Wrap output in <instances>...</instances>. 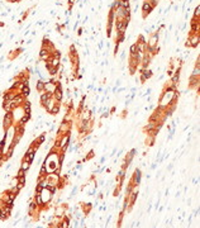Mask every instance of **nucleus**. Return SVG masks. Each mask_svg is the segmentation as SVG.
<instances>
[{
	"mask_svg": "<svg viewBox=\"0 0 200 228\" xmlns=\"http://www.w3.org/2000/svg\"><path fill=\"white\" fill-rule=\"evenodd\" d=\"M12 123H13V112L10 110V112H6V114L4 115V128H5V131H8V128L12 125Z\"/></svg>",
	"mask_w": 200,
	"mask_h": 228,
	"instance_id": "1",
	"label": "nucleus"
},
{
	"mask_svg": "<svg viewBox=\"0 0 200 228\" xmlns=\"http://www.w3.org/2000/svg\"><path fill=\"white\" fill-rule=\"evenodd\" d=\"M41 198H42V200H43V203L47 204V203H49L51 201V198H52V194H51V191L48 190V189H43L42 191H41Z\"/></svg>",
	"mask_w": 200,
	"mask_h": 228,
	"instance_id": "2",
	"label": "nucleus"
},
{
	"mask_svg": "<svg viewBox=\"0 0 200 228\" xmlns=\"http://www.w3.org/2000/svg\"><path fill=\"white\" fill-rule=\"evenodd\" d=\"M189 42H190L191 47H198V45H199V33L193 32L189 37Z\"/></svg>",
	"mask_w": 200,
	"mask_h": 228,
	"instance_id": "3",
	"label": "nucleus"
},
{
	"mask_svg": "<svg viewBox=\"0 0 200 228\" xmlns=\"http://www.w3.org/2000/svg\"><path fill=\"white\" fill-rule=\"evenodd\" d=\"M142 10H143V16H147V15L153 10V8L151 6L150 1H144V3H143V6H142Z\"/></svg>",
	"mask_w": 200,
	"mask_h": 228,
	"instance_id": "4",
	"label": "nucleus"
},
{
	"mask_svg": "<svg viewBox=\"0 0 200 228\" xmlns=\"http://www.w3.org/2000/svg\"><path fill=\"white\" fill-rule=\"evenodd\" d=\"M70 125H71V123L67 121H63L61 124V127H60V129H58V134H62L63 133V131L65 132H68L70 131Z\"/></svg>",
	"mask_w": 200,
	"mask_h": 228,
	"instance_id": "5",
	"label": "nucleus"
},
{
	"mask_svg": "<svg viewBox=\"0 0 200 228\" xmlns=\"http://www.w3.org/2000/svg\"><path fill=\"white\" fill-rule=\"evenodd\" d=\"M56 102H57V100H56V99H55L53 96H51V98H49V99L47 100L46 105H45V109H46L47 112H51V109H52V108L55 106V104H56Z\"/></svg>",
	"mask_w": 200,
	"mask_h": 228,
	"instance_id": "6",
	"label": "nucleus"
},
{
	"mask_svg": "<svg viewBox=\"0 0 200 228\" xmlns=\"http://www.w3.org/2000/svg\"><path fill=\"white\" fill-rule=\"evenodd\" d=\"M141 178H142V172L139 168H136V172H134V176H133V180H134V184L136 185H139L141 184Z\"/></svg>",
	"mask_w": 200,
	"mask_h": 228,
	"instance_id": "7",
	"label": "nucleus"
},
{
	"mask_svg": "<svg viewBox=\"0 0 200 228\" xmlns=\"http://www.w3.org/2000/svg\"><path fill=\"white\" fill-rule=\"evenodd\" d=\"M51 96H52V95H51V94H48L47 91H45V92L42 91V94H41V103H42V105H43V106L46 105L47 100H48Z\"/></svg>",
	"mask_w": 200,
	"mask_h": 228,
	"instance_id": "8",
	"label": "nucleus"
},
{
	"mask_svg": "<svg viewBox=\"0 0 200 228\" xmlns=\"http://www.w3.org/2000/svg\"><path fill=\"white\" fill-rule=\"evenodd\" d=\"M157 41H158V34H152V37L150 38V42H148V47H156L157 45Z\"/></svg>",
	"mask_w": 200,
	"mask_h": 228,
	"instance_id": "9",
	"label": "nucleus"
},
{
	"mask_svg": "<svg viewBox=\"0 0 200 228\" xmlns=\"http://www.w3.org/2000/svg\"><path fill=\"white\" fill-rule=\"evenodd\" d=\"M45 82H46V81H43V80H41V79L37 81V85H36V89H37V91H39V92L45 91Z\"/></svg>",
	"mask_w": 200,
	"mask_h": 228,
	"instance_id": "10",
	"label": "nucleus"
},
{
	"mask_svg": "<svg viewBox=\"0 0 200 228\" xmlns=\"http://www.w3.org/2000/svg\"><path fill=\"white\" fill-rule=\"evenodd\" d=\"M179 80H180V67L176 70V74L172 76V82L173 84H179Z\"/></svg>",
	"mask_w": 200,
	"mask_h": 228,
	"instance_id": "11",
	"label": "nucleus"
},
{
	"mask_svg": "<svg viewBox=\"0 0 200 228\" xmlns=\"http://www.w3.org/2000/svg\"><path fill=\"white\" fill-rule=\"evenodd\" d=\"M29 92H31V90H29V86H23V88L20 89V94H22L24 98H27V96L29 95Z\"/></svg>",
	"mask_w": 200,
	"mask_h": 228,
	"instance_id": "12",
	"label": "nucleus"
},
{
	"mask_svg": "<svg viewBox=\"0 0 200 228\" xmlns=\"http://www.w3.org/2000/svg\"><path fill=\"white\" fill-rule=\"evenodd\" d=\"M49 113H51V114H53V115H57V114L60 113V105L56 103V104H55V106L51 109V112H49Z\"/></svg>",
	"mask_w": 200,
	"mask_h": 228,
	"instance_id": "13",
	"label": "nucleus"
},
{
	"mask_svg": "<svg viewBox=\"0 0 200 228\" xmlns=\"http://www.w3.org/2000/svg\"><path fill=\"white\" fill-rule=\"evenodd\" d=\"M36 204H37L38 207L45 205V203H43V200H42V198H41V194H36Z\"/></svg>",
	"mask_w": 200,
	"mask_h": 228,
	"instance_id": "14",
	"label": "nucleus"
},
{
	"mask_svg": "<svg viewBox=\"0 0 200 228\" xmlns=\"http://www.w3.org/2000/svg\"><path fill=\"white\" fill-rule=\"evenodd\" d=\"M29 167H31V162H28V161H25V160L22 162V166H20V168H22V170L28 171V168H29Z\"/></svg>",
	"mask_w": 200,
	"mask_h": 228,
	"instance_id": "15",
	"label": "nucleus"
},
{
	"mask_svg": "<svg viewBox=\"0 0 200 228\" xmlns=\"http://www.w3.org/2000/svg\"><path fill=\"white\" fill-rule=\"evenodd\" d=\"M10 214H8V213L5 212L4 209H0V219L1 221H5V219H8V217H9Z\"/></svg>",
	"mask_w": 200,
	"mask_h": 228,
	"instance_id": "16",
	"label": "nucleus"
},
{
	"mask_svg": "<svg viewBox=\"0 0 200 228\" xmlns=\"http://www.w3.org/2000/svg\"><path fill=\"white\" fill-rule=\"evenodd\" d=\"M90 117H91V112H90V110H86V112L82 114V121H90Z\"/></svg>",
	"mask_w": 200,
	"mask_h": 228,
	"instance_id": "17",
	"label": "nucleus"
},
{
	"mask_svg": "<svg viewBox=\"0 0 200 228\" xmlns=\"http://www.w3.org/2000/svg\"><path fill=\"white\" fill-rule=\"evenodd\" d=\"M119 6H122V8H129V1L128 0H119Z\"/></svg>",
	"mask_w": 200,
	"mask_h": 228,
	"instance_id": "18",
	"label": "nucleus"
},
{
	"mask_svg": "<svg viewBox=\"0 0 200 228\" xmlns=\"http://www.w3.org/2000/svg\"><path fill=\"white\" fill-rule=\"evenodd\" d=\"M45 141H46V133H42L41 136L38 137V139H37V142H38L39 145H42V143H43Z\"/></svg>",
	"mask_w": 200,
	"mask_h": 228,
	"instance_id": "19",
	"label": "nucleus"
},
{
	"mask_svg": "<svg viewBox=\"0 0 200 228\" xmlns=\"http://www.w3.org/2000/svg\"><path fill=\"white\" fill-rule=\"evenodd\" d=\"M37 207H38V205L36 204V201H31V203H29V213L33 212V210H34Z\"/></svg>",
	"mask_w": 200,
	"mask_h": 228,
	"instance_id": "20",
	"label": "nucleus"
},
{
	"mask_svg": "<svg viewBox=\"0 0 200 228\" xmlns=\"http://www.w3.org/2000/svg\"><path fill=\"white\" fill-rule=\"evenodd\" d=\"M23 176H25V171L20 168V170L18 171V174H16V176H15V178H16V179H18V178H23Z\"/></svg>",
	"mask_w": 200,
	"mask_h": 228,
	"instance_id": "21",
	"label": "nucleus"
},
{
	"mask_svg": "<svg viewBox=\"0 0 200 228\" xmlns=\"http://www.w3.org/2000/svg\"><path fill=\"white\" fill-rule=\"evenodd\" d=\"M132 190H133V186H132V185H128V186H127V189H125V197H128V195L131 194V191H132Z\"/></svg>",
	"mask_w": 200,
	"mask_h": 228,
	"instance_id": "22",
	"label": "nucleus"
},
{
	"mask_svg": "<svg viewBox=\"0 0 200 228\" xmlns=\"http://www.w3.org/2000/svg\"><path fill=\"white\" fill-rule=\"evenodd\" d=\"M42 190H43V188H42L41 185H37V186H36V194H41Z\"/></svg>",
	"mask_w": 200,
	"mask_h": 228,
	"instance_id": "23",
	"label": "nucleus"
},
{
	"mask_svg": "<svg viewBox=\"0 0 200 228\" xmlns=\"http://www.w3.org/2000/svg\"><path fill=\"white\" fill-rule=\"evenodd\" d=\"M77 190H79V188H77V186H75V188L72 189V193H71V197H70V198H72L74 195H76V194H77Z\"/></svg>",
	"mask_w": 200,
	"mask_h": 228,
	"instance_id": "24",
	"label": "nucleus"
},
{
	"mask_svg": "<svg viewBox=\"0 0 200 228\" xmlns=\"http://www.w3.org/2000/svg\"><path fill=\"white\" fill-rule=\"evenodd\" d=\"M199 9H200V6L198 5L196 9H195V16H196V18H199Z\"/></svg>",
	"mask_w": 200,
	"mask_h": 228,
	"instance_id": "25",
	"label": "nucleus"
},
{
	"mask_svg": "<svg viewBox=\"0 0 200 228\" xmlns=\"http://www.w3.org/2000/svg\"><path fill=\"white\" fill-rule=\"evenodd\" d=\"M151 92H152V89H147V91H146V94H144V95H150Z\"/></svg>",
	"mask_w": 200,
	"mask_h": 228,
	"instance_id": "26",
	"label": "nucleus"
},
{
	"mask_svg": "<svg viewBox=\"0 0 200 228\" xmlns=\"http://www.w3.org/2000/svg\"><path fill=\"white\" fill-rule=\"evenodd\" d=\"M104 161H105V157H101V160H100V164H103Z\"/></svg>",
	"mask_w": 200,
	"mask_h": 228,
	"instance_id": "27",
	"label": "nucleus"
},
{
	"mask_svg": "<svg viewBox=\"0 0 200 228\" xmlns=\"http://www.w3.org/2000/svg\"><path fill=\"white\" fill-rule=\"evenodd\" d=\"M8 1H12V3H13V1H20V0H8Z\"/></svg>",
	"mask_w": 200,
	"mask_h": 228,
	"instance_id": "28",
	"label": "nucleus"
}]
</instances>
